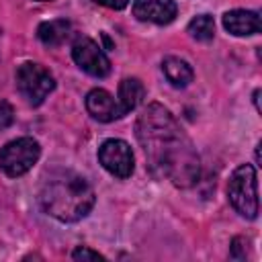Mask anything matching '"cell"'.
<instances>
[{"label": "cell", "instance_id": "obj_17", "mask_svg": "<svg viewBox=\"0 0 262 262\" xmlns=\"http://www.w3.org/2000/svg\"><path fill=\"white\" fill-rule=\"evenodd\" d=\"M246 239L244 237H235L231 242V258H237V260H244L246 258Z\"/></svg>", "mask_w": 262, "mask_h": 262}, {"label": "cell", "instance_id": "obj_5", "mask_svg": "<svg viewBox=\"0 0 262 262\" xmlns=\"http://www.w3.org/2000/svg\"><path fill=\"white\" fill-rule=\"evenodd\" d=\"M41 156V147L33 137H18L0 149V168L6 176L16 178L29 172Z\"/></svg>", "mask_w": 262, "mask_h": 262}, {"label": "cell", "instance_id": "obj_7", "mask_svg": "<svg viewBox=\"0 0 262 262\" xmlns=\"http://www.w3.org/2000/svg\"><path fill=\"white\" fill-rule=\"evenodd\" d=\"M98 162L117 178H129L133 172V151L123 139H106L98 147Z\"/></svg>", "mask_w": 262, "mask_h": 262}, {"label": "cell", "instance_id": "obj_19", "mask_svg": "<svg viewBox=\"0 0 262 262\" xmlns=\"http://www.w3.org/2000/svg\"><path fill=\"white\" fill-rule=\"evenodd\" d=\"M258 98H260V90H256V92H254V104H256V108L260 111V102H258Z\"/></svg>", "mask_w": 262, "mask_h": 262}, {"label": "cell", "instance_id": "obj_12", "mask_svg": "<svg viewBox=\"0 0 262 262\" xmlns=\"http://www.w3.org/2000/svg\"><path fill=\"white\" fill-rule=\"evenodd\" d=\"M162 70H164V76L168 78V82L172 86H176V88L188 86L192 82V78H194L192 68L180 57H166L164 63H162Z\"/></svg>", "mask_w": 262, "mask_h": 262}, {"label": "cell", "instance_id": "obj_15", "mask_svg": "<svg viewBox=\"0 0 262 262\" xmlns=\"http://www.w3.org/2000/svg\"><path fill=\"white\" fill-rule=\"evenodd\" d=\"M14 121V111L6 100H0V131L10 127Z\"/></svg>", "mask_w": 262, "mask_h": 262}, {"label": "cell", "instance_id": "obj_8", "mask_svg": "<svg viewBox=\"0 0 262 262\" xmlns=\"http://www.w3.org/2000/svg\"><path fill=\"white\" fill-rule=\"evenodd\" d=\"M86 108L92 115V119H96L100 123H111V121L123 117V108H121L119 100L111 92H106L102 88H94V90L88 92Z\"/></svg>", "mask_w": 262, "mask_h": 262}, {"label": "cell", "instance_id": "obj_14", "mask_svg": "<svg viewBox=\"0 0 262 262\" xmlns=\"http://www.w3.org/2000/svg\"><path fill=\"white\" fill-rule=\"evenodd\" d=\"M188 33L196 41H211L215 35V20L211 14H199L188 23Z\"/></svg>", "mask_w": 262, "mask_h": 262}, {"label": "cell", "instance_id": "obj_9", "mask_svg": "<svg viewBox=\"0 0 262 262\" xmlns=\"http://www.w3.org/2000/svg\"><path fill=\"white\" fill-rule=\"evenodd\" d=\"M133 14L143 23L168 25L176 16V2L174 0H135Z\"/></svg>", "mask_w": 262, "mask_h": 262}, {"label": "cell", "instance_id": "obj_18", "mask_svg": "<svg viewBox=\"0 0 262 262\" xmlns=\"http://www.w3.org/2000/svg\"><path fill=\"white\" fill-rule=\"evenodd\" d=\"M92 2L102 4V6H106V8H115V10H121V8H125V6L129 4V0H92Z\"/></svg>", "mask_w": 262, "mask_h": 262}, {"label": "cell", "instance_id": "obj_11", "mask_svg": "<svg viewBox=\"0 0 262 262\" xmlns=\"http://www.w3.org/2000/svg\"><path fill=\"white\" fill-rule=\"evenodd\" d=\"M39 39L43 41V45L47 47H59L63 41L70 39L72 35V25L66 18H55V20H45L39 25L37 29Z\"/></svg>", "mask_w": 262, "mask_h": 262}, {"label": "cell", "instance_id": "obj_6", "mask_svg": "<svg viewBox=\"0 0 262 262\" xmlns=\"http://www.w3.org/2000/svg\"><path fill=\"white\" fill-rule=\"evenodd\" d=\"M72 57L76 61V66L80 70H84L86 74L94 76V78H104L111 74V61L104 55V51L100 49V45L96 41H92L90 37H78L72 45Z\"/></svg>", "mask_w": 262, "mask_h": 262}, {"label": "cell", "instance_id": "obj_10", "mask_svg": "<svg viewBox=\"0 0 262 262\" xmlns=\"http://www.w3.org/2000/svg\"><path fill=\"white\" fill-rule=\"evenodd\" d=\"M223 27L237 37L260 33V16L254 10H229L223 14Z\"/></svg>", "mask_w": 262, "mask_h": 262}, {"label": "cell", "instance_id": "obj_1", "mask_svg": "<svg viewBox=\"0 0 262 262\" xmlns=\"http://www.w3.org/2000/svg\"><path fill=\"white\" fill-rule=\"evenodd\" d=\"M135 135L154 176L166 178L178 188H188L199 180V154L166 106L147 104L137 117Z\"/></svg>", "mask_w": 262, "mask_h": 262}, {"label": "cell", "instance_id": "obj_13", "mask_svg": "<svg viewBox=\"0 0 262 262\" xmlns=\"http://www.w3.org/2000/svg\"><path fill=\"white\" fill-rule=\"evenodd\" d=\"M145 96V88L143 84L137 80V78H125L121 84H119V104L123 108V115L131 113L133 108L139 106V102L143 100Z\"/></svg>", "mask_w": 262, "mask_h": 262}, {"label": "cell", "instance_id": "obj_16", "mask_svg": "<svg viewBox=\"0 0 262 262\" xmlns=\"http://www.w3.org/2000/svg\"><path fill=\"white\" fill-rule=\"evenodd\" d=\"M72 258L74 260H104L102 254H98V252H94L90 248H78V250H74Z\"/></svg>", "mask_w": 262, "mask_h": 262}, {"label": "cell", "instance_id": "obj_2", "mask_svg": "<svg viewBox=\"0 0 262 262\" xmlns=\"http://www.w3.org/2000/svg\"><path fill=\"white\" fill-rule=\"evenodd\" d=\"M39 203L47 215L63 223H74L90 213L94 190L84 176L72 170H57L45 178Z\"/></svg>", "mask_w": 262, "mask_h": 262}, {"label": "cell", "instance_id": "obj_4", "mask_svg": "<svg viewBox=\"0 0 262 262\" xmlns=\"http://www.w3.org/2000/svg\"><path fill=\"white\" fill-rule=\"evenodd\" d=\"M16 88L31 106H37L55 88V80L41 63L25 61L16 70Z\"/></svg>", "mask_w": 262, "mask_h": 262}, {"label": "cell", "instance_id": "obj_3", "mask_svg": "<svg viewBox=\"0 0 262 262\" xmlns=\"http://www.w3.org/2000/svg\"><path fill=\"white\" fill-rule=\"evenodd\" d=\"M227 196L231 207L246 219H256L258 215V182H256V170L250 164H242L233 170L229 184H227Z\"/></svg>", "mask_w": 262, "mask_h": 262}]
</instances>
